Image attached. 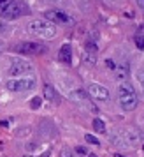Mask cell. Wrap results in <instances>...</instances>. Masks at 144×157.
Segmentation results:
<instances>
[{"instance_id": "6da1fadb", "label": "cell", "mask_w": 144, "mask_h": 157, "mask_svg": "<svg viewBox=\"0 0 144 157\" xmlns=\"http://www.w3.org/2000/svg\"><path fill=\"white\" fill-rule=\"evenodd\" d=\"M27 29L32 36H37L41 39H53L58 34L56 25L49 20H34V21L28 23Z\"/></svg>"}, {"instance_id": "7a4b0ae2", "label": "cell", "mask_w": 144, "mask_h": 157, "mask_svg": "<svg viewBox=\"0 0 144 157\" xmlns=\"http://www.w3.org/2000/svg\"><path fill=\"white\" fill-rule=\"evenodd\" d=\"M118 101H120V106H121L123 111H132V109L137 108L139 99H137V94L130 83L123 81L120 85V88H118Z\"/></svg>"}, {"instance_id": "3957f363", "label": "cell", "mask_w": 144, "mask_h": 157, "mask_svg": "<svg viewBox=\"0 0 144 157\" xmlns=\"http://www.w3.org/2000/svg\"><path fill=\"white\" fill-rule=\"evenodd\" d=\"M0 13L4 20H14V18L27 14L28 7L21 0H0Z\"/></svg>"}, {"instance_id": "277c9868", "label": "cell", "mask_w": 144, "mask_h": 157, "mask_svg": "<svg viewBox=\"0 0 144 157\" xmlns=\"http://www.w3.org/2000/svg\"><path fill=\"white\" fill-rule=\"evenodd\" d=\"M35 86V79L32 76H20V78H11L5 81V88L11 92H27Z\"/></svg>"}, {"instance_id": "5b68a950", "label": "cell", "mask_w": 144, "mask_h": 157, "mask_svg": "<svg viewBox=\"0 0 144 157\" xmlns=\"http://www.w3.org/2000/svg\"><path fill=\"white\" fill-rule=\"evenodd\" d=\"M34 71V67H32V64H28V62H25V60H14L13 64L9 65L7 72L13 76V78H20V76H27V74H30V72Z\"/></svg>"}, {"instance_id": "8992f818", "label": "cell", "mask_w": 144, "mask_h": 157, "mask_svg": "<svg viewBox=\"0 0 144 157\" xmlns=\"http://www.w3.org/2000/svg\"><path fill=\"white\" fill-rule=\"evenodd\" d=\"M14 51L21 55H39L46 51V46L41 43H20L14 46Z\"/></svg>"}, {"instance_id": "52a82bcc", "label": "cell", "mask_w": 144, "mask_h": 157, "mask_svg": "<svg viewBox=\"0 0 144 157\" xmlns=\"http://www.w3.org/2000/svg\"><path fill=\"white\" fill-rule=\"evenodd\" d=\"M44 16H46V20H49L53 23H72L70 16L63 11H60V9H49L44 13Z\"/></svg>"}, {"instance_id": "ba28073f", "label": "cell", "mask_w": 144, "mask_h": 157, "mask_svg": "<svg viewBox=\"0 0 144 157\" xmlns=\"http://www.w3.org/2000/svg\"><path fill=\"white\" fill-rule=\"evenodd\" d=\"M88 94L92 95V99H97V101H107L109 99V90L106 86L99 85V83H92L88 86Z\"/></svg>"}, {"instance_id": "9c48e42d", "label": "cell", "mask_w": 144, "mask_h": 157, "mask_svg": "<svg viewBox=\"0 0 144 157\" xmlns=\"http://www.w3.org/2000/svg\"><path fill=\"white\" fill-rule=\"evenodd\" d=\"M58 57H60V60H62V62H65V64H70V60H72V48H70V44H69V43L63 44V46L60 48Z\"/></svg>"}, {"instance_id": "30bf717a", "label": "cell", "mask_w": 144, "mask_h": 157, "mask_svg": "<svg viewBox=\"0 0 144 157\" xmlns=\"http://www.w3.org/2000/svg\"><path fill=\"white\" fill-rule=\"evenodd\" d=\"M116 78L118 79H127V76H128V64H120L116 65Z\"/></svg>"}, {"instance_id": "8fae6325", "label": "cell", "mask_w": 144, "mask_h": 157, "mask_svg": "<svg viewBox=\"0 0 144 157\" xmlns=\"http://www.w3.org/2000/svg\"><path fill=\"white\" fill-rule=\"evenodd\" d=\"M44 99H48V101H56L58 99L56 90L53 88V85H44Z\"/></svg>"}, {"instance_id": "7c38bea8", "label": "cell", "mask_w": 144, "mask_h": 157, "mask_svg": "<svg viewBox=\"0 0 144 157\" xmlns=\"http://www.w3.org/2000/svg\"><path fill=\"white\" fill-rule=\"evenodd\" d=\"M70 99H72V101H76V102L86 101V94L83 92V90H74V92H70Z\"/></svg>"}, {"instance_id": "4fadbf2b", "label": "cell", "mask_w": 144, "mask_h": 157, "mask_svg": "<svg viewBox=\"0 0 144 157\" xmlns=\"http://www.w3.org/2000/svg\"><path fill=\"white\" fill-rule=\"evenodd\" d=\"M93 129L97 131V132L104 134V132H106V124H104L100 118H95V120H93Z\"/></svg>"}, {"instance_id": "5bb4252c", "label": "cell", "mask_w": 144, "mask_h": 157, "mask_svg": "<svg viewBox=\"0 0 144 157\" xmlns=\"http://www.w3.org/2000/svg\"><path fill=\"white\" fill-rule=\"evenodd\" d=\"M135 46L139 48V50H144V36H135Z\"/></svg>"}, {"instance_id": "9a60e30c", "label": "cell", "mask_w": 144, "mask_h": 157, "mask_svg": "<svg viewBox=\"0 0 144 157\" xmlns=\"http://www.w3.org/2000/svg\"><path fill=\"white\" fill-rule=\"evenodd\" d=\"M85 140H86L90 145H99V143H100L97 138H95V136H92V134H86V136H85Z\"/></svg>"}, {"instance_id": "2e32d148", "label": "cell", "mask_w": 144, "mask_h": 157, "mask_svg": "<svg viewBox=\"0 0 144 157\" xmlns=\"http://www.w3.org/2000/svg\"><path fill=\"white\" fill-rule=\"evenodd\" d=\"M76 154H81V155H90L86 147H76Z\"/></svg>"}, {"instance_id": "e0dca14e", "label": "cell", "mask_w": 144, "mask_h": 157, "mask_svg": "<svg viewBox=\"0 0 144 157\" xmlns=\"http://www.w3.org/2000/svg\"><path fill=\"white\" fill-rule=\"evenodd\" d=\"M41 106V97H34V101H32V108H39Z\"/></svg>"}, {"instance_id": "ac0fdd59", "label": "cell", "mask_w": 144, "mask_h": 157, "mask_svg": "<svg viewBox=\"0 0 144 157\" xmlns=\"http://www.w3.org/2000/svg\"><path fill=\"white\" fill-rule=\"evenodd\" d=\"M137 78L142 81V85H144V71H139V74H137Z\"/></svg>"}, {"instance_id": "d6986e66", "label": "cell", "mask_w": 144, "mask_h": 157, "mask_svg": "<svg viewBox=\"0 0 144 157\" xmlns=\"http://www.w3.org/2000/svg\"><path fill=\"white\" fill-rule=\"evenodd\" d=\"M135 2H137V6H139V7L144 9V0H135Z\"/></svg>"}, {"instance_id": "ffe728a7", "label": "cell", "mask_w": 144, "mask_h": 157, "mask_svg": "<svg viewBox=\"0 0 144 157\" xmlns=\"http://www.w3.org/2000/svg\"><path fill=\"white\" fill-rule=\"evenodd\" d=\"M49 2H62V0H49Z\"/></svg>"}]
</instances>
